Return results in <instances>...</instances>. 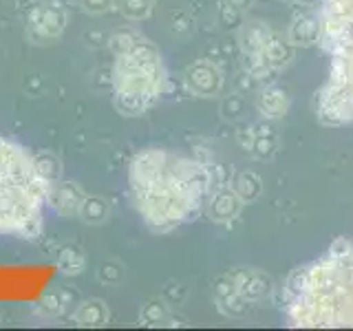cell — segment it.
I'll use <instances>...</instances> for the list:
<instances>
[{"mask_svg":"<svg viewBox=\"0 0 353 331\" xmlns=\"http://www.w3.org/2000/svg\"><path fill=\"white\" fill-rule=\"evenodd\" d=\"M287 318L294 327H353V248L329 252L296 276Z\"/></svg>","mask_w":353,"mask_h":331,"instance_id":"6da1fadb","label":"cell"},{"mask_svg":"<svg viewBox=\"0 0 353 331\" xmlns=\"http://www.w3.org/2000/svg\"><path fill=\"white\" fill-rule=\"evenodd\" d=\"M44 197V177L31 154L0 139V234H36L42 223Z\"/></svg>","mask_w":353,"mask_h":331,"instance_id":"7a4b0ae2","label":"cell"},{"mask_svg":"<svg viewBox=\"0 0 353 331\" xmlns=\"http://www.w3.org/2000/svg\"><path fill=\"white\" fill-rule=\"evenodd\" d=\"M323 38L329 75L320 91V115L327 121L353 119V0H325Z\"/></svg>","mask_w":353,"mask_h":331,"instance_id":"3957f363","label":"cell"}]
</instances>
